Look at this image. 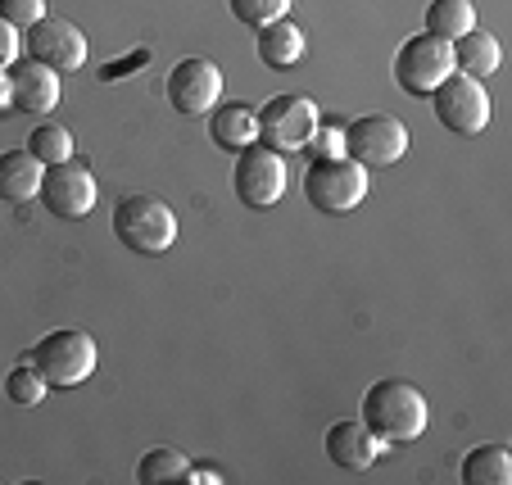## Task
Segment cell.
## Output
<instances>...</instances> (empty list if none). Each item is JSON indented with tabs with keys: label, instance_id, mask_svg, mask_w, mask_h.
Masks as SVG:
<instances>
[{
	"label": "cell",
	"instance_id": "obj_8",
	"mask_svg": "<svg viewBox=\"0 0 512 485\" xmlns=\"http://www.w3.org/2000/svg\"><path fill=\"white\" fill-rule=\"evenodd\" d=\"M431 105H435V118L454 136H476L490 127V96H485L481 78L449 73V78L431 91Z\"/></svg>",
	"mask_w": 512,
	"mask_h": 485
},
{
	"label": "cell",
	"instance_id": "obj_4",
	"mask_svg": "<svg viewBox=\"0 0 512 485\" xmlns=\"http://www.w3.org/2000/svg\"><path fill=\"white\" fill-rule=\"evenodd\" d=\"M304 200L318 214H349L368 200V168L349 155H322L304 173Z\"/></svg>",
	"mask_w": 512,
	"mask_h": 485
},
{
	"label": "cell",
	"instance_id": "obj_17",
	"mask_svg": "<svg viewBox=\"0 0 512 485\" xmlns=\"http://www.w3.org/2000/svg\"><path fill=\"white\" fill-rule=\"evenodd\" d=\"M449 46H454V73H467V78H490L494 68H499V59H503L499 41L481 28L463 32V37L449 41Z\"/></svg>",
	"mask_w": 512,
	"mask_h": 485
},
{
	"label": "cell",
	"instance_id": "obj_7",
	"mask_svg": "<svg viewBox=\"0 0 512 485\" xmlns=\"http://www.w3.org/2000/svg\"><path fill=\"white\" fill-rule=\"evenodd\" d=\"M449 73H454V46L431 37V32L408 37L395 55V82L408 91V96H431Z\"/></svg>",
	"mask_w": 512,
	"mask_h": 485
},
{
	"label": "cell",
	"instance_id": "obj_28",
	"mask_svg": "<svg viewBox=\"0 0 512 485\" xmlns=\"http://www.w3.org/2000/svg\"><path fill=\"white\" fill-rule=\"evenodd\" d=\"M19 50H23V37H19V28H10V23L0 19V68H10L14 59H19Z\"/></svg>",
	"mask_w": 512,
	"mask_h": 485
},
{
	"label": "cell",
	"instance_id": "obj_2",
	"mask_svg": "<svg viewBox=\"0 0 512 485\" xmlns=\"http://www.w3.org/2000/svg\"><path fill=\"white\" fill-rule=\"evenodd\" d=\"M114 236L123 250L141 254V259H155V254L173 250L177 214L159 195H127V200L114 204Z\"/></svg>",
	"mask_w": 512,
	"mask_h": 485
},
{
	"label": "cell",
	"instance_id": "obj_3",
	"mask_svg": "<svg viewBox=\"0 0 512 485\" xmlns=\"http://www.w3.org/2000/svg\"><path fill=\"white\" fill-rule=\"evenodd\" d=\"M28 363L46 377V386H82L96 372V340L82 327H55L32 345Z\"/></svg>",
	"mask_w": 512,
	"mask_h": 485
},
{
	"label": "cell",
	"instance_id": "obj_19",
	"mask_svg": "<svg viewBox=\"0 0 512 485\" xmlns=\"http://www.w3.org/2000/svg\"><path fill=\"white\" fill-rule=\"evenodd\" d=\"M458 476L463 485H512V454L503 445H476Z\"/></svg>",
	"mask_w": 512,
	"mask_h": 485
},
{
	"label": "cell",
	"instance_id": "obj_29",
	"mask_svg": "<svg viewBox=\"0 0 512 485\" xmlns=\"http://www.w3.org/2000/svg\"><path fill=\"white\" fill-rule=\"evenodd\" d=\"M5 114H14V82H10V73L0 68V118Z\"/></svg>",
	"mask_w": 512,
	"mask_h": 485
},
{
	"label": "cell",
	"instance_id": "obj_13",
	"mask_svg": "<svg viewBox=\"0 0 512 485\" xmlns=\"http://www.w3.org/2000/svg\"><path fill=\"white\" fill-rule=\"evenodd\" d=\"M381 454V440L363 422H331L327 427V458L340 472H368Z\"/></svg>",
	"mask_w": 512,
	"mask_h": 485
},
{
	"label": "cell",
	"instance_id": "obj_16",
	"mask_svg": "<svg viewBox=\"0 0 512 485\" xmlns=\"http://www.w3.org/2000/svg\"><path fill=\"white\" fill-rule=\"evenodd\" d=\"M41 173H46V164L32 150H5L0 155V200L10 204L32 200L41 191Z\"/></svg>",
	"mask_w": 512,
	"mask_h": 485
},
{
	"label": "cell",
	"instance_id": "obj_20",
	"mask_svg": "<svg viewBox=\"0 0 512 485\" xmlns=\"http://www.w3.org/2000/svg\"><path fill=\"white\" fill-rule=\"evenodd\" d=\"M476 28V10L472 0H431L426 5V32L440 41H458L463 32Z\"/></svg>",
	"mask_w": 512,
	"mask_h": 485
},
{
	"label": "cell",
	"instance_id": "obj_10",
	"mask_svg": "<svg viewBox=\"0 0 512 485\" xmlns=\"http://www.w3.org/2000/svg\"><path fill=\"white\" fill-rule=\"evenodd\" d=\"M41 204H46L50 218H87L96 209V177L87 173L82 164L64 159V164H46L41 173Z\"/></svg>",
	"mask_w": 512,
	"mask_h": 485
},
{
	"label": "cell",
	"instance_id": "obj_18",
	"mask_svg": "<svg viewBox=\"0 0 512 485\" xmlns=\"http://www.w3.org/2000/svg\"><path fill=\"white\" fill-rule=\"evenodd\" d=\"M259 59L268 68H295L304 59V28L290 19L259 28Z\"/></svg>",
	"mask_w": 512,
	"mask_h": 485
},
{
	"label": "cell",
	"instance_id": "obj_22",
	"mask_svg": "<svg viewBox=\"0 0 512 485\" xmlns=\"http://www.w3.org/2000/svg\"><path fill=\"white\" fill-rule=\"evenodd\" d=\"M28 150L41 164H64V159H73V132L64 123H37L28 136Z\"/></svg>",
	"mask_w": 512,
	"mask_h": 485
},
{
	"label": "cell",
	"instance_id": "obj_15",
	"mask_svg": "<svg viewBox=\"0 0 512 485\" xmlns=\"http://www.w3.org/2000/svg\"><path fill=\"white\" fill-rule=\"evenodd\" d=\"M209 136L213 146L223 150H245L259 141V109L245 105V100H223V105H213V118H209Z\"/></svg>",
	"mask_w": 512,
	"mask_h": 485
},
{
	"label": "cell",
	"instance_id": "obj_5",
	"mask_svg": "<svg viewBox=\"0 0 512 485\" xmlns=\"http://www.w3.org/2000/svg\"><path fill=\"white\" fill-rule=\"evenodd\" d=\"M318 123H322V114L309 96H295V91L272 96L259 109V146L277 150V155H295V150H304L313 141Z\"/></svg>",
	"mask_w": 512,
	"mask_h": 485
},
{
	"label": "cell",
	"instance_id": "obj_23",
	"mask_svg": "<svg viewBox=\"0 0 512 485\" xmlns=\"http://www.w3.org/2000/svg\"><path fill=\"white\" fill-rule=\"evenodd\" d=\"M5 399H14L19 408H32V404H41L46 399V377H41L37 368H32L28 359L19 363V368L5 377Z\"/></svg>",
	"mask_w": 512,
	"mask_h": 485
},
{
	"label": "cell",
	"instance_id": "obj_26",
	"mask_svg": "<svg viewBox=\"0 0 512 485\" xmlns=\"http://www.w3.org/2000/svg\"><path fill=\"white\" fill-rule=\"evenodd\" d=\"M145 64H150V50L141 46V50H132L127 59H109V64L100 68V82H123V78H132L136 68H145Z\"/></svg>",
	"mask_w": 512,
	"mask_h": 485
},
{
	"label": "cell",
	"instance_id": "obj_9",
	"mask_svg": "<svg viewBox=\"0 0 512 485\" xmlns=\"http://www.w3.org/2000/svg\"><path fill=\"white\" fill-rule=\"evenodd\" d=\"M232 186L245 209H272L286 195V164L268 146H245V150H236Z\"/></svg>",
	"mask_w": 512,
	"mask_h": 485
},
{
	"label": "cell",
	"instance_id": "obj_12",
	"mask_svg": "<svg viewBox=\"0 0 512 485\" xmlns=\"http://www.w3.org/2000/svg\"><path fill=\"white\" fill-rule=\"evenodd\" d=\"M218 100H223V68L209 64V59H182V64H173V73H168V105L177 114H186V118L209 114Z\"/></svg>",
	"mask_w": 512,
	"mask_h": 485
},
{
	"label": "cell",
	"instance_id": "obj_25",
	"mask_svg": "<svg viewBox=\"0 0 512 485\" xmlns=\"http://www.w3.org/2000/svg\"><path fill=\"white\" fill-rule=\"evenodd\" d=\"M0 19L10 23V28L28 32L32 23L46 19V0H0Z\"/></svg>",
	"mask_w": 512,
	"mask_h": 485
},
{
	"label": "cell",
	"instance_id": "obj_11",
	"mask_svg": "<svg viewBox=\"0 0 512 485\" xmlns=\"http://www.w3.org/2000/svg\"><path fill=\"white\" fill-rule=\"evenodd\" d=\"M23 55L55 68V73H78L87 64V37H82L78 23L68 19H41L23 37Z\"/></svg>",
	"mask_w": 512,
	"mask_h": 485
},
{
	"label": "cell",
	"instance_id": "obj_27",
	"mask_svg": "<svg viewBox=\"0 0 512 485\" xmlns=\"http://www.w3.org/2000/svg\"><path fill=\"white\" fill-rule=\"evenodd\" d=\"M309 146L318 150V159H322V155H345V127H336V123L322 127V123H318V132H313Z\"/></svg>",
	"mask_w": 512,
	"mask_h": 485
},
{
	"label": "cell",
	"instance_id": "obj_6",
	"mask_svg": "<svg viewBox=\"0 0 512 485\" xmlns=\"http://www.w3.org/2000/svg\"><path fill=\"white\" fill-rule=\"evenodd\" d=\"M345 155L363 168H390L408 155V127L395 114H358L345 123Z\"/></svg>",
	"mask_w": 512,
	"mask_h": 485
},
{
	"label": "cell",
	"instance_id": "obj_14",
	"mask_svg": "<svg viewBox=\"0 0 512 485\" xmlns=\"http://www.w3.org/2000/svg\"><path fill=\"white\" fill-rule=\"evenodd\" d=\"M10 82H14V114H50L59 105V73L37 64V59L10 68Z\"/></svg>",
	"mask_w": 512,
	"mask_h": 485
},
{
	"label": "cell",
	"instance_id": "obj_24",
	"mask_svg": "<svg viewBox=\"0 0 512 485\" xmlns=\"http://www.w3.org/2000/svg\"><path fill=\"white\" fill-rule=\"evenodd\" d=\"M236 14V23H245V28H268V23L286 19V10L295 5V0H227Z\"/></svg>",
	"mask_w": 512,
	"mask_h": 485
},
{
	"label": "cell",
	"instance_id": "obj_30",
	"mask_svg": "<svg viewBox=\"0 0 512 485\" xmlns=\"http://www.w3.org/2000/svg\"><path fill=\"white\" fill-rule=\"evenodd\" d=\"M186 481H223V472H218V467H191V476H186Z\"/></svg>",
	"mask_w": 512,
	"mask_h": 485
},
{
	"label": "cell",
	"instance_id": "obj_21",
	"mask_svg": "<svg viewBox=\"0 0 512 485\" xmlns=\"http://www.w3.org/2000/svg\"><path fill=\"white\" fill-rule=\"evenodd\" d=\"M191 476V463L177 449H150V454L136 463V481L141 485H164V481H186Z\"/></svg>",
	"mask_w": 512,
	"mask_h": 485
},
{
	"label": "cell",
	"instance_id": "obj_1",
	"mask_svg": "<svg viewBox=\"0 0 512 485\" xmlns=\"http://www.w3.org/2000/svg\"><path fill=\"white\" fill-rule=\"evenodd\" d=\"M426 395L413 386V381H399V377H381L368 386L363 395V427L381 440V445H408L426 431Z\"/></svg>",
	"mask_w": 512,
	"mask_h": 485
}]
</instances>
